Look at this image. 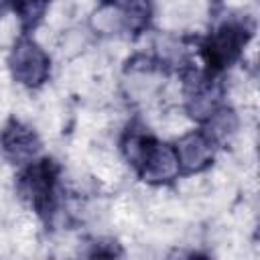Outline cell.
<instances>
[{"mask_svg": "<svg viewBox=\"0 0 260 260\" xmlns=\"http://www.w3.org/2000/svg\"><path fill=\"white\" fill-rule=\"evenodd\" d=\"M57 179L59 167L51 158H41L35 162L30 160V165L18 177L20 195L43 219H49L57 207Z\"/></svg>", "mask_w": 260, "mask_h": 260, "instance_id": "obj_3", "label": "cell"}, {"mask_svg": "<svg viewBox=\"0 0 260 260\" xmlns=\"http://www.w3.org/2000/svg\"><path fill=\"white\" fill-rule=\"evenodd\" d=\"M215 138L205 130H193L175 144L181 173H199L207 169L215 156Z\"/></svg>", "mask_w": 260, "mask_h": 260, "instance_id": "obj_5", "label": "cell"}, {"mask_svg": "<svg viewBox=\"0 0 260 260\" xmlns=\"http://www.w3.org/2000/svg\"><path fill=\"white\" fill-rule=\"evenodd\" d=\"M0 148L10 162L24 165L35 160L37 152L41 150V140L30 126L12 118L0 132Z\"/></svg>", "mask_w": 260, "mask_h": 260, "instance_id": "obj_6", "label": "cell"}, {"mask_svg": "<svg viewBox=\"0 0 260 260\" xmlns=\"http://www.w3.org/2000/svg\"><path fill=\"white\" fill-rule=\"evenodd\" d=\"M250 35L252 28H248L246 22L240 20H228L213 28L209 37L201 43V57L207 73L217 75L228 69L242 55V49L246 47Z\"/></svg>", "mask_w": 260, "mask_h": 260, "instance_id": "obj_2", "label": "cell"}, {"mask_svg": "<svg viewBox=\"0 0 260 260\" xmlns=\"http://www.w3.org/2000/svg\"><path fill=\"white\" fill-rule=\"evenodd\" d=\"M8 67L12 77L22 83L24 87H41L51 73V61L49 55L41 49L39 43H35L30 37L22 35L12 45Z\"/></svg>", "mask_w": 260, "mask_h": 260, "instance_id": "obj_4", "label": "cell"}, {"mask_svg": "<svg viewBox=\"0 0 260 260\" xmlns=\"http://www.w3.org/2000/svg\"><path fill=\"white\" fill-rule=\"evenodd\" d=\"M4 6H6V0H0V16H2V12H4Z\"/></svg>", "mask_w": 260, "mask_h": 260, "instance_id": "obj_9", "label": "cell"}, {"mask_svg": "<svg viewBox=\"0 0 260 260\" xmlns=\"http://www.w3.org/2000/svg\"><path fill=\"white\" fill-rule=\"evenodd\" d=\"M106 6L122 10L124 22L132 32H140L150 20V0H102Z\"/></svg>", "mask_w": 260, "mask_h": 260, "instance_id": "obj_7", "label": "cell"}, {"mask_svg": "<svg viewBox=\"0 0 260 260\" xmlns=\"http://www.w3.org/2000/svg\"><path fill=\"white\" fill-rule=\"evenodd\" d=\"M49 2L51 0H6V4L16 12L24 30L35 28L43 20V16L49 8Z\"/></svg>", "mask_w": 260, "mask_h": 260, "instance_id": "obj_8", "label": "cell"}, {"mask_svg": "<svg viewBox=\"0 0 260 260\" xmlns=\"http://www.w3.org/2000/svg\"><path fill=\"white\" fill-rule=\"evenodd\" d=\"M122 152L134 167L138 177L146 183H169L177 175H181L175 146L158 142L154 136L140 130L128 128L122 140Z\"/></svg>", "mask_w": 260, "mask_h": 260, "instance_id": "obj_1", "label": "cell"}]
</instances>
